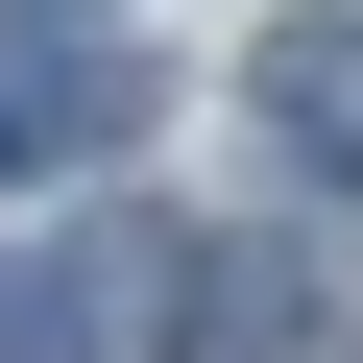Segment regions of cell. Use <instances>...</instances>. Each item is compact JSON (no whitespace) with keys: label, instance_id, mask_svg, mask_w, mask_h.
<instances>
[{"label":"cell","instance_id":"1","mask_svg":"<svg viewBox=\"0 0 363 363\" xmlns=\"http://www.w3.org/2000/svg\"><path fill=\"white\" fill-rule=\"evenodd\" d=\"M97 291H121V339H169V363H291V339H315V267H291V242H194V218H145Z\"/></svg>","mask_w":363,"mask_h":363},{"label":"cell","instance_id":"2","mask_svg":"<svg viewBox=\"0 0 363 363\" xmlns=\"http://www.w3.org/2000/svg\"><path fill=\"white\" fill-rule=\"evenodd\" d=\"M121 49L97 25H0V194H25V169H73V145H121Z\"/></svg>","mask_w":363,"mask_h":363},{"label":"cell","instance_id":"4","mask_svg":"<svg viewBox=\"0 0 363 363\" xmlns=\"http://www.w3.org/2000/svg\"><path fill=\"white\" fill-rule=\"evenodd\" d=\"M0 363H121V291L49 267V242H0Z\"/></svg>","mask_w":363,"mask_h":363},{"label":"cell","instance_id":"3","mask_svg":"<svg viewBox=\"0 0 363 363\" xmlns=\"http://www.w3.org/2000/svg\"><path fill=\"white\" fill-rule=\"evenodd\" d=\"M267 145L315 169V194H363V25H291L267 49Z\"/></svg>","mask_w":363,"mask_h":363}]
</instances>
